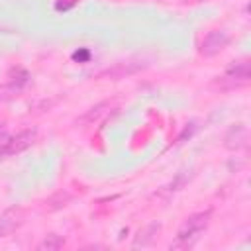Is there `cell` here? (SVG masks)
<instances>
[{
    "label": "cell",
    "instance_id": "277c9868",
    "mask_svg": "<svg viewBox=\"0 0 251 251\" xmlns=\"http://www.w3.org/2000/svg\"><path fill=\"white\" fill-rule=\"evenodd\" d=\"M25 220V210L22 206H12L0 214V237L14 233Z\"/></svg>",
    "mask_w": 251,
    "mask_h": 251
},
{
    "label": "cell",
    "instance_id": "ba28073f",
    "mask_svg": "<svg viewBox=\"0 0 251 251\" xmlns=\"http://www.w3.org/2000/svg\"><path fill=\"white\" fill-rule=\"evenodd\" d=\"M226 76L229 80H235L239 84H247L249 82V76H251V67L247 61H237V63H231L227 69H226Z\"/></svg>",
    "mask_w": 251,
    "mask_h": 251
},
{
    "label": "cell",
    "instance_id": "ac0fdd59",
    "mask_svg": "<svg viewBox=\"0 0 251 251\" xmlns=\"http://www.w3.org/2000/svg\"><path fill=\"white\" fill-rule=\"evenodd\" d=\"M8 157H10L8 145H6V143H2V145H0V161H4V159H8Z\"/></svg>",
    "mask_w": 251,
    "mask_h": 251
},
{
    "label": "cell",
    "instance_id": "3957f363",
    "mask_svg": "<svg viewBox=\"0 0 251 251\" xmlns=\"http://www.w3.org/2000/svg\"><path fill=\"white\" fill-rule=\"evenodd\" d=\"M227 43H229V35L224 29H212L206 33V37L200 45V53L204 57H214L220 51H224L227 47Z\"/></svg>",
    "mask_w": 251,
    "mask_h": 251
},
{
    "label": "cell",
    "instance_id": "9c48e42d",
    "mask_svg": "<svg viewBox=\"0 0 251 251\" xmlns=\"http://www.w3.org/2000/svg\"><path fill=\"white\" fill-rule=\"evenodd\" d=\"M108 110H110V102H100V104L92 106L90 110H86L80 118H76V126H90V124L98 122L104 114H108Z\"/></svg>",
    "mask_w": 251,
    "mask_h": 251
},
{
    "label": "cell",
    "instance_id": "6da1fadb",
    "mask_svg": "<svg viewBox=\"0 0 251 251\" xmlns=\"http://www.w3.org/2000/svg\"><path fill=\"white\" fill-rule=\"evenodd\" d=\"M210 218H212V210H204V212H196V214H190L182 226L178 227L176 231V237L175 241L171 243V249H192L196 245V241L200 239V235L204 233V229L208 227L210 224Z\"/></svg>",
    "mask_w": 251,
    "mask_h": 251
},
{
    "label": "cell",
    "instance_id": "5b68a950",
    "mask_svg": "<svg viewBox=\"0 0 251 251\" xmlns=\"http://www.w3.org/2000/svg\"><path fill=\"white\" fill-rule=\"evenodd\" d=\"M247 137H249L247 126L245 124H233L227 129L226 137H224V145L229 151H239V149H243L247 145Z\"/></svg>",
    "mask_w": 251,
    "mask_h": 251
},
{
    "label": "cell",
    "instance_id": "5bb4252c",
    "mask_svg": "<svg viewBox=\"0 0 251 251\" xmlns=\"http://www.w3.org/2000/svg\"><path fill=\"white\" fill-rule=\"evenodd\" d=\"M18 92H20V88H16L14 84H4V86H0V102H8V100H12V98H16L18 96Z\"/></svg>",
    "mask_w": 251,
    "mask_h": 251
},
{
    "label": "cell",
    "instance_id": "4fadbf2b",
    "mask_svg": "<svg viewBox=\"0 0 251 251\" xmlns=\"http://www.w3.org/2000/svg\"><path fill=\"white\" fill-rule=\"evenodd\" d=\"M190 176H192V175H186V171L178 173V175H176V178L167 186V192H176V190H180V188L186 184V180H190Z\"/></svg>",
    "mask_w": 251,
    "mask_h": 251
},
{
    "label": "cell",
    "instance_id": "2e32d148",
    "mask_svg": "<svg viewBox=\"0 0 251 251\" xmlns=\"http://www.w3.org/2000/svg\"><path fill=\"white\" fill-rule=\"evenodd\" d=\"M73 61H76V63H88V61H90V51H88L86 47L76 49V51L73 53Z\"/></svg>",
    "mask_w": 251,
    "mask_h": 251
},
{
    "label": "cell",
    "instance_id": "30bf717a",
    "mask_svg": "<svg viewBox=\"0 0 251 251\" xmlns=\"http://www.w3.org/2000/svg\"><path fill=\"white\" fill-rule=\"evenodd\" d=\"M71 200H73V194H71L69 190H57V192H53V194L45 200V210H47V212L61 210V208H65Z\"/></svg>",
    "mask_w": 251,
    "mask_h": 251
},
{
    "label": "cell",
    "instance_id": "7c38bea8",
    "mask_svg": "<svg viewBox=\"0 0 251 251\" xmlns=\"http://www.w3.org/2000/svg\"><path fill=\"white\" fill-rule=\"evenodd\" d=\"M63 245H65V237H63V235H59V233H49V235H45V237L39 241L37 249H39V251H57V249H61Z\"/></svg>",
    "mask_w": 251,
    "mask_h": 251
},
{
    "label": "cell",
    "instance_id": "e0dca14e",
    "mask_svg": "<svg viewBox=\"0 0 251 251\" xmlns=\"http://www.w3.org/2000/svg\"><path fill=\"white\" fill-rule=\"evenodd\" d=\"M76 2H78V0H55V10H57V12H67V10L75 8Z\"/></svg>",
    "mask_w": 251,
    "mask_h": 251
},
{
    "label": "cell",
    "instance_id": "8992f818",
    "mask_svg": "<svg viewBox=\"0 0 251 251\" xmlns=\"http://www.w3.org/2000/svg\"><path fill=\"white\" fill-rule=\"evenodd\" d=\"M35 137H37V129H35V127H31V129H24V131H20V133L8 137L6 145H8L10 155H18V153L25 151L27 147H31L33 141H35Z\"/></svg>",
    "mask_w": 251,
    "mask_h": 251
},
{
    "label": "cell",
    "instance_id": "7a4b0ae2",
    "mask_svg": "<svg viewBox=\"0 0 251 251\" xmlns=\"http://www.w3.org/2000/svg\"><path fill=\"white\" fill-rule=\"evenodd\" d=\"M141 69H145V63H141V61H120V63H114L112 67H106L104 71H100L96 75V78L120 80V78H126V76L139 73Z\"/></svg>",
    "mask_w": 251,
    "mask_h": 251
},
{
    "label": "cell",
    "instance_id": "52a82bcc",
    "mask_svg": "<svg viewBox=\"0 0 251 251\" xmlns=\"http://www.w3.org/2000/svg\"><path fill=\"white\" fill-rule=\"evenodd\" d=\"M159 231H161V224L159 222H151V224H147L145 227H141L139 231H137V235H135V239H133V247L137 249V247H147V245H151L155 239H157V235H159Z\"/></svg>",
    "mask_w": 251,
    "mask_h": 251
},
{
    "label": "cell",
    "instance_id": "9a60e30c",
    "mask_svg": "<svg viewBox=\"0 0 251 251\" xmlns=\"http://www.w3.org/2000/svg\"><path fill=\"white\" fill-rule=\"evenodd\" d=\"M196 127H198V126H196V122H190V124H186V127L182 129V133L176 137V143L180 145V143H184V141H186V137H192V133L196 131Z\"/></svg>",
    "mask_w": 251,
    "mask_h": 251
},
{
    "label": "cell",
    "instance_id": "8fae6325",
    "mask_svg": "<svg viewBox=\"0 0 251 251\" xmlns=\"http://www.w3.org/2000/svg\"><path fill=\"white\" fill-rule=\"evenodd\" d=\"M8 82L22 90L29 82V73L25 69H22V67H14V69L8 71Z\"/></svg>",
    "mask_w": 251,
    "mask_h": 251
}]
</instances>
